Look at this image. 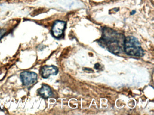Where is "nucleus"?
Returning a JSON list of instances; mask_svg holds the SVG:
<instances>
[{
  "mask_svg": "<svg viewBox=\"0 0 154 115\" xmlns=\"http://www.w3.org/2000/svg\"><path fill=\"white\" fill-rule=\"evenodd\" d=\"M125 37L121 33H118L110 28L103 29V35L100 40V44L106 47L107 49L114 54L122 53L124 50Z\"/></svg>",
  "mask_w": 154,
  "mask_h": 115,
  "instance_id": "f257e3e1",
  "label": "nucleus"
},
{
  "mask_svg": "<svg viewBox=\"0 0 154 115\" xmlns=\"http://www.w3.org/2000/svg\"><path fill=\"white\" fill-rule=\"evenodd\" d=\"M124 50L129 55L142 57L144 55V51L140 43L137 39L133 36L125 37Z\"/></svg>",
  "mask_w": 154,
  "mask_h": 115,
  "instance_id": "f03ea898",
  "label": "nucleus"
},
{
  "mask_svg": "<svg viewBox=\"0 0 154 115\" xmlns=\"http://www.w3.org/2000/svg\"><path fill=\"white\" fill-rule=\"evenodd\" d=\"M20 76L22 84L26 86L34 84L37 81V74L34 72L25 71L20 74Z\"/></svg>",
  "mask_w": 154,
  "mask_h": 115,
  "instance_id": "7ed1b4c3",
  "label": "nucleus"
},
{
  "mask_svg": "<svg viewBox=\"0 0 154 115\" xmlns=\"http://www.w3.org/2000/svg\"><path fill=\"white\" fill-rule=\"evenodd\" d=\"M66 26V22L63 21L57 20L53 24L52 32L54 37L59 38L63 34L64 31Z\"/></svg>",
  "mask_w": 154,
  "mask_h": 115,
  "instance_id": "20e7f679",
  "label": "nucleus"
},
{
  "mask_svg": "<svg viewBox=\"0 0 154 115\" xmlns=\"http://www.w3.org/2000/svg\"><path fill=\"white\" fill-rule=\"evenodd\" d=\"M58 72L57 67L53 65L45 66L41 69V75L45 79L48 78L51 75H56Z\"/></svg>",
  "mask_w": 154,
  "mask_h": 115,
  "instance_id": "39448f33",
  "label": "nucleus"
},
{
  "mask_svg": "<svg viewBox=\"0 0 154 115\" xmlns=\"http://www.w3.org/2000/svg\"><path fill=\"white\" fill-rule=\"evenodd\" d=\"M38 92L43 98H48L52 95L51 88L46 84H43L42 87L38 90Z\"/></svg>",
  "mask_w": 154,
  "mask_h": 115,
  "instance_id": "423d86ee",
  "label": "nucleus"
},
{
  "mask_svg": "<svg viewBox=\"0 0 154 115\" xmlns=\"http://www.w3.org/2000/svg\"><path fill=\"white\" fill-rule=\"evenodd\" d=\"M6 33V30L3 29H0V40L3 37V36L5 35Z\"/></svg>",
  "mask_w": 154,
  "mask_h": 115,
  "instance_id": "0eeeda50",
  "label": "nucleus"
},
{
  "mask_svg": "<svg viewBox=\"0 0 154 115\" xmlns=\"http://www.w3.org/2000/svg\"><path fill=\"white\" fill-rule=\"evenodd\" d=\"M94 67H95V69H99V68L100 67V65L99 63L96 64L95 65V66H94Z\"/></svg>",
  "mask_w": 154,
  "mask_h": 115,
  "instance_id": "6e6552de",
  "label": "nucleus"
},
{
  "mask_svg": "<svg viewBox=\"0 0 154 115\" xmlns=\"http://www.w3.org/2000/svg\"><path fill=\"white\" fill-rule=\"evenodd\" d=\"M136 11L135 10H133L131 11V15H133V14H134V13H136Z\"/></svg>",
  "mask_w": 154,
  "mask_h": 115,
  "instance_id": "1a4fd4ad",
  "label": "nucleus"
},
{
  "mask_svg": "<svg viewBox=\"0 0 154 115\" xmlns=\"http://www.w3.org/2000/svg\"><path fill=\"white\" fill-rule=\"evenodd\" d=\"M112 1H118V0H112Z\"/></svg>",
  "mask_w": 154,
  "mask_h": 115,
  "instance_id": "9d476101",
  "label": "nucleus"
}]
</instances>
